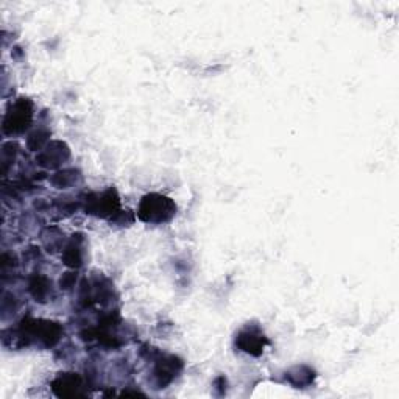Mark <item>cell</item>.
Instances as JSON below:
<instances>
[{
    "label": "cell",
    "mask_w": 399,
    "mask_h": 399,
    "mask_svg": "<svg viewBox=\"0 0 399 399\" xmlns=\"http://www.w3.org/2000/svg\"><path fill=\"white\" fill-rule=\"evenodd\" d=\"M30 122H32V103L25 98H21L6 114L4 128L6 133H21L30 125Z\"/></svg>",
    "instance_id": "obj_2"
},
{
    "label": "cell",
    "mask_w": 399,
    "mask_h": 399,
    "mask_svg": "<svg viewBox=\"0 0 399 399\" xmlns=\"http://www.w3.org/2000/svg\"><path fill=\"white\" fill-rule=\"evenodd\" d=\"M83 388V383L80 376H76L74 373H67L59 376V378L53 382V391L58 396H79L80 390Z\"/></svg>",
    "instance_id": "obj_3"
},
{
    "label": "cell",
    "mask_w": 399,
    "mask_h": 399,
    "mask_svg": "<svg viewBox=\"0 0 399 399\" xmlns=\"http://www.w3.org/2000/svg\"><path fill=\"white\" fill-rule=\"evenodd\" d=\"M176 212V206L170 198L151 194L142 198L139 204V217L147 224H164L172 220Z\"/></svg>",
    "instance_id": "obj_1"
},
{
    "label": "cell",
    "mask_w": 399,
    "mask_h": 399,
    "mask_svg": "<svg viewBox=\"0 0 399 399\" xmlns=\"http://www.w3.org/2000/svg\"><path fill=\"white\" fill-rule=\"evenodd\" d=\"M265 337L259 335V334H253V332H242L237 339V345L245 351L250 352L253 356H259L262 352L264 347H265Z\"/></svg>",
    "instance_id": "obj_4"
}]
</instances>
